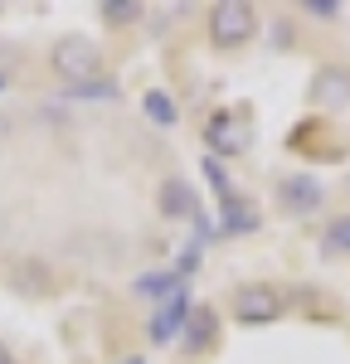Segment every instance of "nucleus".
I'll return each mask as SVG.
<instances>
[{"mask_svg":"<svg viewBox=\"0 0 350 364\" xmlns=\"http://www.w3.org/2000/svg\"><path fill=\"white\" fill-rule=\"evenodd\" d=\"M253 29H258V10L243 5V0H219V5L209 10V39H214L219 49H238V44H248Z\"/></svg>","mask_w":350,"mask_h":364,"instance_id":"f257e3e1","label":"nucleus"},{"mask_svg":"<svg viewBox=\"0 0 350 364\" xmlns=\"http://www.w3.org/2000/svg\"><path fill=\"white\" fill-rule=\"evenodd\" d=\"M142 112L151 117L156 127H175V122H180V112H175V102H171V92H166V87H151V92H146V97H142Z\"/></svg>","mask_w":350,"mask_h":364,"instance_id":"9d476101","label":"nucleus"},{"mask_svg":"<svg viewBox=\"0 0 350 364\" xmlns=\"http://www.w3.org/2000/svg\"><path fill=\"white\" fill-rule=\"evenodd\" d=\"M277 199H282L287 214H317L321 199H326V190H321L317 175L297 170V175H282V180H277Z\"/></svg>","mask_w":350,"mask_h":364,"instance_id":"20e7f679","label":"nucleus"},{"mask_svg":"<svg viewBox=\"0 0 350 364\" xmlns=\"http://www.w3.org/2000/svg\"><path fill=\"white\" fill-rule=\"evenodd\" d=\"M161 214L166 219H200V195H195V185L185 180V175H171V180H161Z\"/></svg>","mask_w":350,"mask_h":364,"instance_id":"0eeeda50","label":"nucleus"},{"mask_svg":"<svg viewBox=\"0 0 350 364\" xmlns=\"http://www.w3.org/2000/svg\"><path fill=\"white\" fill-rule=\"evenodd\" d=\"M0 364H15V360H10V355H5V350H0Z\"/></svg>","mask_w":350,"mask_h":364,"instance_id":"6ab92c4d","label":"nucleus"},{"mask_svg":"<svg viewBox=\"0 0 350 364\" xmlns=\"http://www.w3.org/2000/svg\"><path fill=\"white\" fill-rule=\"evenodd\" d=\"M204 141H209L214 161H219V156H238V151L248 146V141H243V127H238V122H233L229 112H219L214 122H209V132H204Z\"/></svg>","mask_w":350,"mask_h":364,"instance_id":"6e6552de","label":"nucleus"},{"mask_svg":"<svg viewBox=\"0 0 350 364\" xmlns=\"http://www.w3.org/2000/svg\"><path fill=\"white\" fill-rule=\"evenodd\" d=\"M204 175H209V185H214V195L219 199H233V190H229V170H224V161H204Z\"/></svg>","mask_w":350,"mask_h":364,"instance_id":"dca6fc26","label":"nucleus"},{"mask_svg":"<svg viewBox=\"0 0 350 364\" xmlns=\"http://www.w3.org/2000/svg\"><path fill=\"white\" fill-rule=\"evenodd\" d=\"M190 311H195V306H190V291L180 287V291H175V296H166V301H161V311L151 316V326H146V331H151V340H156V345H171V340L185 331Z\"/></svg>","mask_w":350,"mask_h":364,"instance_id":"39448f33","label":"nucleus"},{"mask_svg":"<svg viewBox=\"0 0 350 364\" xmlns=\"http://www.w3.org/2000/svg\"><path fill=\"white\" fill-rule=\"evenodd\" d=\"M185 282L175 277V272H146V277H137V291L142 296H156V301H166V296H175Z\"/></svg>","mask_w":350,"mask_h":364,"instance_id":"f8f14e48","label":"nucleus"},{"mask_svg":"<svg viewBox=\"0 0 350 364\" xmlns=\"http://www.w3.org/2000/svg\"><path fill=\"white\" fill-rule=\"evenodd\" d=\"M68 97H78V102H112V97H117V83H112V78H88V83H68Z\"/></svg>","mask_w":350,"mask_h":364,"instance_id":"4468645a","label":"nucleus"},{"mask_svg":"<svg viewBox=\"0 0 350 364\" xmlns=\"http://www.w3.org/2000/svg\"><path fill=\"white\" fill-rule=\"evenodd\" d=\"M102 20L132 25V20H142V5H137V0H102Z\"/></svg>","mask_w":350,"mask_h":364,"instance_id":"2eb2a0df","label":"nucleus"},{"mask_svg":"<svg viewBox=\"0 0 350 364\" xmlns=\"http://www.w3.org/2000/svg\"><path fill=\"white\" fill-rule=\"evenodd\" d=\"M97 44L83 39V34H68V39H58L54 44V68L68 78V83H88V78H97Z\"/></svg>","mask_w":350,"mask_h":364,"instance_id":"f03ea898","label":"nucleus"},{"mask_svg":"<svg viewBox=\"0 0 350 364\" xmlns=\"http://www.w3.org/2000/svg\"><path fill=\"white\" fill-rule=\"evenodd\" d=\"M122 364H146V360H137V355H127V360H122Z\"/></svg>","mask_w":350,"mask_h":364,"instance_id":"a211bd4d","label":"nucleus"},{"mask_svg":"<svg viewBox=\"0 0 350 364\" xmlns=\"http://www.w3.org/2000/svg\"><path fill=\"white\" fill-rule=\"evenodd\" d=\"M233 316H238V326H267V321L282 316V296L262 282H248V287L233 291Z\"/></svg>","mask_w":350,"mask_h":364,"instance_id":"7ed1b4c3","label":"nucleus"},{"mask_svg":"<svg viewBox=\"0 0 350 364\" xmlns=\"http://www.w3.org/2000/svg\"><path fill=\"white\" fill-rule=\"evenodd\" d=\"M321 252H326V257H350V214H341V219L326 224V233H321Z\"/></svg>","mask_w":350,"mask_h":364,"instance_id":"9b49d317","label":"nucleus"},{"mask_svg":"<svg viewBox=\"0 0 350 364\" xmlns=\"http://www.w3.org/2000/svg\"><path fill=\"white\" fill-rule=\"evenodd\" d=\"M214 311L200 306V311H190V321H185V350H204L209 340H214Z\"/></svg>","mask_w":350,"mask_h":364,"instance_id":"1a4fd4ad","label":"nucleus"},{"mask_svg":"<svg viewBox=\"0 0 350 364\" xmlns=\"http://www.w3.org/2000/svg\"><path fill=\"white\" fill-rule=\"evenodd\" d=\"M0 87H5V73H0Z\"/></svg>","mask_w":350,"mask_h":364,"instance_id":"aec40b11","label":"nucleus"},{"mask_svg":"<svg viewBox=\"0 0 350 364\" xmlns=\"http://www.w3.org/2000/svg\"><path fill=\"white\" fill-rule=\"evenodd\" d=\"M312 97H317L321 107H331V112L350 107V68H346V63H326V68H317V78H312Z\"/></svg>","mask_w":350,"mask_h":364,"instance_id":"423d86ee","label":"nucleus"},{"mask_svg":"<svg viewBox=\"0 0 350 364\" xmlns=\"http://www.w3.org/2000/svg\"><path fill=\"white\" fill-rule=\"evenodd\" d=\"M302 10H307L312 20H341V10H346V5H341V0H307Z\"/></svg>","mask_w":350,"mask_h":364,"instance_id":"f3484780","label":"nucleus"},{"mask_svg":"<svg viewBox=\"0 0 350 364\" xmlns=\"http://www.w3.org/2000/svg\"><path fill=\"white\" fill-rule=\"evenodd\" d=\"M224 233H248V228H258V214H253V204L248 199H224Z\"/></svg>","mask_w":350,"mask_h":364,"instance_id":"ddd939ff","label":"nucleus"}]
</instances>
